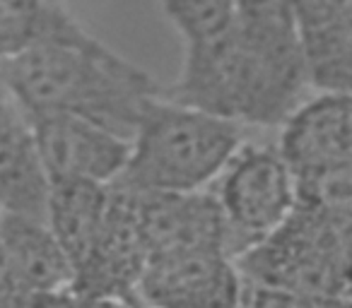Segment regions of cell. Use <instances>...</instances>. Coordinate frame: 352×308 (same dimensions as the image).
Returning a JSON list of instances; mask_svg holds the SVG:
<instances>
[{"label": "cell", "instance_id": "2", "mask_svg": "<svg viewBox=\"0 0 352 308\" xmlns=\"http://www.w3.org/2000/svg\"><path fill=\"white\" fill-rule=\"evenodd\" d=\"M6 92L27 113L65 111L131 140L135 123L162 84L70 17L54 32L0 58Z\"/></svg>", "mask_w": 352, "mask_h": 308}, {"label": "cell", "instance_id": "15", "mask_svg": "<svg viewBox=\"0 0 352 308\" xmlns=\"http://www.w3.org/2000/svg\"><path fill=\"white\" fill-rule=\"evenodd\" d=\"M164 20L179 39L198 44L217 36L236 20V0H157Z\"/></svg>", "mask_w": 352, "mask_h": 308}, {"label": "cell", "instance_id": "23", "mask_svg": "<svg viewBox=\"0 0 352 308\" xmlns=\"http://www.w3.org/2000/svg\"><path fill=\"white\" fill-rule=\"evenodd\" d=\"M0 212H3V210H0Z\"/></svg>", "mask_w": 352, "mask_h": 308}, {"label": "cell", "instance_id": "4", "mask_svg": "<svg viewBox=\"0 0 352 308\" xmlns=\"http://www.w3.org/2000/svg\"><path fill=\"white\" fill-rule=\"evenodd\" d=\"M350 212L294 205L261 244L234 258L246 279L333 301L350 298Z\"/></svg>", "mask_w": 352, "mask_h": 308}, {"label": "cell", "instance_id": "10", "mask_svg": "<svg viewBox=\"0 0 352 308\" xmlns=\"http://www.w3.org/2000/svg\"><path fill=\"white\" fill-rule=\"evenodd\" d=\"M145 263L147 248L138 226L135 193L111 183L102 231L92 253L75 272L73 292L121 294L135 301V284Z\"/></svg>", "mask_w": 352, "mask_h": 308}, {"label": "cell", "instance_id": "22", "mask_svg": "<svg viewBox=\"0 0 352 308\" xmlns=\"http://www.w3.org/2000/svg\"><path fill=\"white\" fill-rule=\"evenodd\" d=\"M0 97H8V92H6V82H3V73H0Z\"/></svg>", "mask_w": 352, "mask_h": 308}, {"label": "cell", "instance_id": "19", "mask_svg": "<svg viewBox=\"0 0 352 308\" xmlns=\"http://www.w3.org/2000/svg\"><path fill=\"white\" fill-rule=\"evenodd\" d=\"M73 298H75L73 287L41 289V292L27 294L22 308H73Z\"/></svg>", "mask_w": 352, "mask_h": 308}, {"label": "cell", "instance_id": "11", "mask_svg": "<svg viewBox=\"0 0 352 308\" xmlns=\"http://www.w3.org/2000/svg\"><path fill=\"white\" fill-rule=\"evenodd\" d=\"M49 178L41 169L25 108L0 97V210L46 220Z\"/></svg>", "mask_w": 352, "mask_h": 308}, {"label": "cell", "instance_id": "9", "mask_svg": "<svg viewBox=\"0 0 352 308\" xmlns=\"http://www.w3.org/2000/svg\"><path fill=\"white\" fill-rule=\"evenodd\" d=\"M135 210L147 258L179 250H225V222L210 188L135 193Z\"/></svg>", "mask_w": 352, "mask_h": 308}, {"label": "cell", "instance_id": "6", "mask_svg": "<svg viewBox=\"0 0 352 308\" xmlns=\"http://www.w3.org/2000/svg\"><path fill=\"white\" fill-rule=\"evenodd\" d=\"M27 118L49 186L70 181L111 186L126 167L131 142L102 123L65 111H34Z\"/></svg>", "mask_w": 352, "mask_h": 308}, {"label": "cell", "instance_id": "14", "mask_svg": "<svg viewBox=\"0 0 352 308\" xmlns=\"http://www.w3.org/2000/svg\"><path fill=\"white\" fill-rule=\"evenodd\" d=\"M70 17L68 0H0V58L34 44Z\"/></svg>", "mask_w": 352, "mask_h": 308}, {"label": "cell", "instance_id": "3", "mask_svg": "<svg viewBox=\"0 0 352 308\" xmlns=\"http://www.w3.org/2000/svg\"><path fill=\"white\" fill-rule=\"evenodd\" d=\"M128 142L116 186L135 193H191L210 188L244 142V128L160 94L145 104Z\"/></svg>", "mask_w": 352, "mask_h": 308}, {"label": "cell", "instance_id": "17", "mask_svg": "<svg viewBox=\"0 0 352 308\" xmlns=\"http://www.w3.org/2000/svg\"><path fill=\"white\" fill-rule=\"evenodd\" d=\"M297 36L352 25V0H289Z\"/></svg>", "mask_w": 352, "mask_h": 308}, {"label": "cell", "instance_id": "18", "mask_svg": "<svg viewBox=\"0 0 352 308\" xmlns=\"http://www.w3.org/2000/svg\"><path fill=\"white\" fill-rule=\"evenodd\" d=\"M25 296V287L20 284L17 274L12 272L6 253L0 248V308H22Z\"/></svg>", "mask_w": 352, "mask_h": 308}, {"label": "cell", "instance_id": "16", "mask_svg": "<svg viewBox=\"0 0 352 308\" xmlns=\"http://www.w3.org/2000/svg\"><path fill=\"white\" fill-rule=\"evenodd\" d=\"M236 308H350V298L321 301V298L307 296V294L292 292V289L254 282V279L244 277Z\"/></svg>", "mask_w": 352, "mask_h": 308}, {"label": "cell", "instance_id": "1", "mask_svg": "<svg viewBox=\"0 0 352 308\" xmlns=\"http://www.w3.org/2000/svg\"><path fill=\"white\" fill-rule=\"evenodd\" d=\"M304 89L292 15L236 12L225 32L184 46L182 70L162 94L241 128H278Z\"/></svg>", "mask_w": 352, "mask_h": 308}, {"label": "cell", "instance_id": "12", "mask_svg": "<svg viewBox=\"0 0 352 308\" xmlns=\"http://www.w3.org/2000/svg\"><path fill=\"white\" fill-rule=\"evenodd\" d=\"M0 248L27 294L73 287V265L46 220L0 212Z\"/></svg>", "mask_w": 352, "mask_h": 308}, {"label": "cell", "instance_id": "7", "mask_svg": "<svg viewBox=\"0 0 352 308\" xmlns=\"http://www.w3.org/2000/svg\"><path fill=\"white\" fill-rule=\"evenodd\" d=\"M278 128L275 150L294 183L352 174L350 92H316L311 99H302Z\"/></svg>", "mask_w": 352, "mask_h": 308}, {"label": "cell", "instance_id": "21", "mask_svg": "<svg viewBox=\"0 0 352 308\" xmlns=\"http://www.w3.org/2000/svg\"><path fill=\"white\" fill-rule=\"evenodd\" d=\"M236 8L246 15H270V12H289V0H236Z\"/></svg>", "mask_w": 352, "mask_h": 308}, {"label": "cell", "instance_id": "8", "mask_svg": "<svg viewBox=\"0 0 352 308\" xmlns=\"http://www.w3.org/2000/svg\"><path fill=\"white\" fill-rule=\"evenodd\" d=\"M241 284L225 250H179L147 258L135 301L140 308H236Z\"/></svg>", "mask_w": 352, "mask_h": 308}, {"label": "cell", "instance_id": "20", "mask_svg": "<svg viewBox=\"0 0 352 308\" xmlns=\"http://www.w3.org/2000/svg\"><path fill=\"white\" fill-rule=\"evenodd\" d=\"M73 308H140L133 298L107 292H75Z\"/></svg>", "mask_w": 352, "mask_h": 308}, {"label": "cell", "instance_id": "13", "mask_svg": "<svg viewBox=\"0 0 352 308\" xmlns=\"http://www.w3.org/2000/svg\"><path fill=\"white\" fill-rule=\"evenodd\" d=\"M109 205V186L87 181L51 183L46 198V224L65 250L73 277L92 253Z\"/></svg>", "mask_w": 352, "mask_h": 308}, {"label": "cell", "instance_id": "5", "mask_svg": "<svg viewBox=\"0 0 352 308\" xmlns=\"http://www.w3.org/2000/svg\"><path fill=\"white\" fill-rule=\"evenodd\" d=\"M225 222V250L239 258L270 236L297 205L294 176L275 145L241 142L210 183Z\"/></svg>", "mask_w": 352, "mask_h": 308}]
</instances>
